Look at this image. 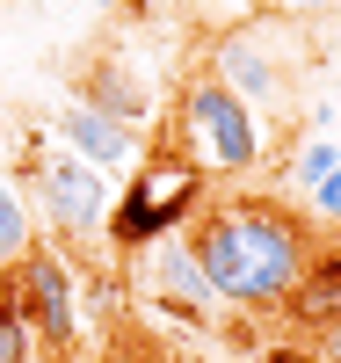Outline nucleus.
<instances>
[{"mask_svg": "<svg viewBox=\"0 0 341 363\" xmlns=\"http://www.w3.org/2000/svg\"><path fill=\"white\" fill-rule=\"evenodd\" d=\"M181 240L196 247L211 291L233 313H276L291 306V291L305 284V269L320 255V225L298 218L284 196H203L196 218L181 225Z\"/></svg>", "mask_w": 341, "mask_h": 363, "instance_id": "f257e3e1", "label": "nucleus"}, {"mask_svg": "<svg viewBox=\"0 0 341 363\" xmlns=\"http://www.w3.org/2000/svg\"><path fill=\"white\" fill-rule=\"evenodd\" d=\"M174 145L189 153L203 174H247L262 160V124L218 73H189L174 95Z\"/></svg>", "mask_w": 341, "mask_h": 363, "instance_id": "f03ea898", "label": "nucleus"}, {"mask_svg": "<svg viewBox=\"0 0 341 363\" xmlns=\"http://www.w3.org/2000/svg\"><path fill=\"white\" fill-rule=\"evenodd\" d=\"M196 203H203V167L181 153V145H160V153H145L138 174L123 182L109 240H116V247H152V240H167Z\"/></svg>", "mask_w": 341, "mask_h": 363, "instance_id": "7ed1b4c3", "label": "nucleus"}, {"mask_svg": "<svg viewBox=\"0 0 341 363\" xmlns=\"http://www.w3.org/2000/svg\"><path fill=\"white\" fill-rule=\"evenodd\" d=\"M15 269V298H22V313H29V335H37L44 349L58 356H73L80 342V284H73V262L58 255V247H29L8 262Z\"/></svg>", "mask_w": 341, "mask_h": 363, "instance_id": "20e7f679", "label": "nucleus"}, {"mask_svg": "<svg viewBox=\"0 0 341 363\" xmlns=\"http://www.w3.org/2000/svg\"><path fill=\"white\" fill-rule=\"evenodd\" d=\"M29 196H37L44 225L66 233V240H95L102 218H109V182H102V167H87L80 153H66V145L29 167Z\"/></svg>", "mask_w": 341, "mask_h": 363, "instance_id": "39448f33", "label": "nucleus"}, {"mask_svg": "<svg viewBox=\"0 0 341 363\" xmlns=\"http://www.w3.org/2000/svg\"><path fill=\"white\" fill-rule=\"evenodd\" d=\"M152 291H160V306L181 313V320H218V313H225V298L211 291L203 262H196V247H189L181 233L152 240Z\"/></svg>", "mask_w": 341, "mask_h": 363, "instance_id": "423d86ee", "label": "nucleus"}, {"mask_svg": "<svg viewBox=\"0 0 341 363\" xmlns=\"http://www.w3.org/2000/svg\"><path fill=\"white\" fill-rule=\"evenodd\" d=\"M58 145H66V153H80L87 167H131L138 160V131L131 124H116V116H102L95 102H66V109H58Z\"/></svg>", "mask_w": 341, "mask_h": 363, "instance_id": "0eeeda50", "label": "nucleus"}, {"mask_svg": "<svg viewBox=\"0 0 341 363\" xmlns=\"http://www.w3.org/2000/svg\"><path fill=\"white\" fill-rule=\"evenodd\" d=\"M211 73H218V80L233 87V95H240L247 109L284 95V73H276V58H269V51H262L255 37H225L218 51H211Z\"/></svg>", "mask_w": 341, "mask_h": 363, "instance_id": "6e6552de", "label": "nucleus"}, {"mask_svg": "<svg viewBox=\"0 0 341 363\" xmlns=\"http://www.w3.org/2000/svg\"><path fill=\"white\" fill-rule=\"evenodd\" d=\"M80 102H95L102 116H116V124L138 131V116H145V87H138V73L123 66V58H95V73H80Z\"/></svg>", "mask_w": 341, "mask_h": 363, "instance_id": "1a4fd4ad", "label": "nucleus"}, {"mask_svg": "<svg viewBox=\"0 0 341 363\" xmlns=\"http://www.w3.org/2000/svg\"><path fill=\"white\" fill-rule=\"evenodd\" d=\"M291 313L313 320V327H334L341 320V240H320L313 269H305V284L291 291Z\"/></svg>", "mask_w": 341, "mask_h": 363, "instance_id": "9d476101", "label": "nucleus"}, {"mask_svg": "<svg viewBox=\"0 0 341 363\" xmlns=\"http://www.w3.org/2000/svg\"><path fill=\"white\" fill-rule=\"evenodd\" d=\"M29 349H37V335H29V313L15 298V269L0 277V363H29Z\"/></svg>", "mask_w": 341, "mask_h": 363, "instance_id": "9b49d317", "label": "nucleus"}, {"mask_svg": "<svg viewBox=\"0 0 341 363\" xmlns=\"http://www.w3.org/2000/svg\"><path fill=\"white\" fill-rule=\"evenodd\" d=\"M334 167H341V145H334V138H313V145H298V153H291L284 182H291V196H313Z\"/></svg>", "mask_w": 341, "mask_h": 363, "instance_id": "f8f14e48", "label": "nucleus"}, {"mask_svg": "<svg viewBox=\"0 0 341 363\" xmlns=\"http://www.w3.org/2000/svg\"><path fill=\"white\" fill-rule=\"evenodd\" d=\"M29 247V203L15 196V182H0V269Z\"/></svg>", "mask_w": 341, "mask_h": 363, "instance_id": "ddd939ff", "label": "nucleus"}, {"mask_svg": "<svg viewBox=\"0 0 341 363\" xmlns=\"http://www.w3.org/2000/svg\"><path fill=\"white\" fill-rule=\"evenodd\" d=\"M305 203H313V211H320L327 225H341V167H334V174H327V182H320V189L305 196Z\"/></svg>", "mask_w": 341, "mask_h": 363, "instance_id": "4468645a", "label": "nucleus"}, {"mask_svg": "<svg viewBox=\"0 0 341 363\" xmlns=\"http://www.w3.org/2000/svg\"><path fill=\"white\" fill-rule=\"evenodd\" d=\"M269 8H298V15H320V8H341V0H269Z\"/></svg>", "mask_w": 341, "mask_h": 363, "instance_id": "2eb2a0df", "label": "nucleus"}, {"mask_svg": "<svg viewBox=\"0 0 341 363\" xmlns=\"http://www.w3.org/2000/svg\"><path fill=\"white\" fill-rule=\"evenodd\" d=\"M109 363H174V356H160V349H138V356H116V349H109Z\"/></svg>", "mask_w": 341, "mask_h": 363, "instance_id": "dca6fc26", "label": "nucleus"}, {"mask_svg": "<svg viewBox=\"0 0 341 363\" xmlns=\"http://www.w3.org/2000/svg\"><path fill=\"white\" fill-rule=\"evenodd\" d=\"M320 356H327V363H341V320L327 327V342H320Z\"/></svg>", "mask_w": 341, "mask_h": 363, "instance_id": "f3484780", "label": "nucleus"}, {"mask_svg": "<svg viewBox=\"0 0 341 363\" xmlns=\"http://www.w3.org/2000/svg\"><path fill=\"white\" fill-rule=\"evenodd\" d=\"M102 8H123V0H102Z\"/></svg>", "mask_w": 341, "mask_h": 363, "instance_id": "a211bd4d", "label": "nucleus"}]
</instances>
